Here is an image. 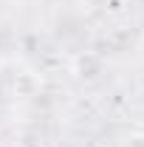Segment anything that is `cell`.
Masks as SVG:
<instances>
[{"label": "cell", "instance_id": "cell-1", "mask_svg": "<svg viewBox=\"0 0 144 147\" xmlns=\"http://www.w3.org/2000/svg\"><path fill=\"white\" fill-rule=\"evenodd\" d=\"M71 74L79 82H96L102 74H105V59L96 51H79L71 59Z\"/></svg>", "mask_w": 144, "mask_h": 147}, {"label": "cell", "instance_id": "cell-2", "mask_svg": "<svg viewBox=\"0 0 144 147\" xmlns=\"http://www.w3.org/2000/svg\"><path fill=\"white\" fill-rule=\"evenodd\" d=\"M40 76L34 71H20L14 76V82H11V93H14V99L20 102H28V99H34L37 93H40Z\"/></svg>", "mask_w": 144, "mask_h": 147}, {"label": "cell", "instance_id": "cell-3", "mask_svg": "<svg viewBox=\"0 0 144 147\" xmlns=\"http://www.w3.org/2000/svg\"><path fill=\"white\" fill-rule=\"evenodd\" d=\"M124 147H144V133H133V136H127Z\"/></svg>", "mask_w": 144, "mask_h": 147}]
</instances>
